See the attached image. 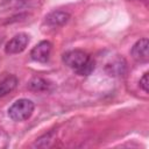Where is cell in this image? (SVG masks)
<instances>
[{
    "instance_id": "obj_11",
    "label": "cell",
    "mask_w": 149,
    "mask_h": 149,
    "mask_svg": "<svg viewBox=\"0 0 149 149\" xmlns=\"http://www.w3.org/2000/svg\"><path fill=\"white\" fill-rule=\"evenodd\" d=\"M29 0H5L2 2V5H14V6H17V5H22L24 2H27Z\"/></svg>"
},
{
    "instance_id": "obj_5",
    "label": "cell",
    "mask_w": 149,
    "mask_h": 149,
    "mask_svg": "<svg viewBox=\"0 0 149 149\" xmlns=\"http://www.w3.org/2000/svg\"><path fill=\"white\" fill-rule=\"evenodd\" d=\"M148 48H149V42L147 38H140L133 47L130 50L132 57L140 63H146L149 59V52H148Z\"/></svg>"
},
{
    "instance_id": "obj_2",
    "label": "cell",
    "mask_w": 149,
    "mask_h": 149,
    "mask_svg": "<svg viewBox=\"0 0 149 149\" xmlns=\"http://www.w3.org/2000/svg\"><path fill=\"white\" fill-rule=\"evenodd\" d=\"M34 109H35L34 102L29 99L22 98L12 104V106L8 108V116L13 121L21 122L28 120L31 116Z\"/></svg>"
},
{
    "instance_id": "obj_1",
    "label": "cell",
    "mask_w": 149,
    "mask_h": 149,
    "mask_svg": "<svg viewBox=\"0 0 149 149\" xmlns=\"http://www.w3.org/2000/svg\"><path fill=\"white\" fill-rule=\"evenodd\" d=\"M63 63L79 76H88L94 70L95 63L91 56L83 50H69L63 57Z\"/></svg>"
},
{
    "instance_id": "obj_6",
    "label": "cell",
    "mask_w": 149,
    "mask_h": 149,
    "mask_svg": "<svg viewBox=\"0 0 149 149\" xmlns=\"http://www.w3.org/2000/svg\"><path fill=\"white\" fill-rule=\"evenodd\" d=\"M70 17L71 15L65 10H52L45 16L44 22L50 27H62L69 22Z\"/></svg>"
},
{
    "instance_id": "obj_10",
    "label": "cell",
    "mask_w": 149,
    "mask_h": 149,
    "mask_svg": "<svg viewBox=\"0 0 149 149\" xmlns=\"http://www.w3.org/2000/svg\"><path fill=\"white\" fill-rule=\"evenodd\" d=\"M139 85H140V88L144 93H148L149 92V73L148 72H144L143 76L140 78Z\"/></svg>"
},
{
    "instance_id": "obj_8",
    "label": "cell",
    "mask_w": 149,
    "mask_h": 149,
    "mask_svg": "<svg viewBox=\"0 0 149 149\" xmlns=\"http://www.w3.org/2000/svg\"><path fill=\"white\" fill-rule=\"evenodd\" d=\"M17 78L13 74L10 76H7L5 79H2L0 81V98L7 95L8 93H10L12 91L15 90V87L17 86Z\"/></svg>"
},
{
    "instance_id": "obj_9",
    "label": "cell",
    "mask_w": 149,
    "mask_h": 149,
    "mask_svg": "<svg viewBox=\"0 0 149 149\" xmlns=\"http://www.w3.org/2000/svg\"><path fill=\"white\" fill-rule=\"evenodd\" d=\"M50 86H51V84L47 79H44L42 77H34L28 83V87L31 91H35V92H45V91H49L50 90Z\"/></svg>"
},
{
    "instance_id": "obj_7",
    "label": "cell",
    "mask_w": 149,
    "mask_h": 149,
    "mask_svg": "<svg viewBox=\"0 0 149 149\" xmlns=\"http://www.w3.org/2000/svg\"><path fill=\"white\" fill-rule=\"evenodd\" d=\"M106 71L109 76H122L126 71V61L122 57H115L106 65Z\"/></svg>"
},
{
    "instance_id": "obj_3",
    "label": "cell",
    "mask_w": 149,
    "mask_h": 149,
    "mask_svg": "<svg viewBox=\"0 0 149 149\" xmlns=\"http://www.w3.org/2000/svg\"><path fill=\"white\" fill-rule=\"evenodd\" d=\"M29 43V36L26 33H19L12 37L5 45V52L8 55H15L22 52Z\"/></svg>"
},
{
    "instance_id": "obj_4",
    "label": "cell",
    "mask_w": 149,
    "mask_h": 149,
    "mask_svg": "<svg viewBox=\"0 0 149 149\" xmlns=\"http://www.w3.org/2000/svg\"><path fill=\"white\" fill-rule=\"evenodd\" d=\"M52 44L49 41H41L37 43L30 51V57L35 62L38 63H47L51 55Z\"/></svg>"
}]
</instances>
